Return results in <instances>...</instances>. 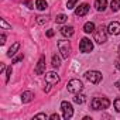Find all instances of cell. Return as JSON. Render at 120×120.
Masks as SVG:
<instances>
[{
  "mask_svg": "<svg viewBox=\"0 0 120 120\" xmlns=\"http://www.w3.org/2000/svg\"><path fill=\"white\" fill-rule=\"evenodd\" d=\"M110 106V100L107 98H93L90 102V107L93 110H105Z\"/></svg>",
  "mask_w": 120,
  "mask_h": 120,
  "instance_id": "obj_1",
  "label": "cell"
},
{
  "mask_svg": "<svg viewBox=\"0 0 120 120\" xmlns=\"http://www.w3.org/2000/svg\"><path fill=\"white\" fill-rule=\"evenodd\" d=\"M58 49L61 52V56L68 59V56L71 55V44L68 40H59L58 41Z\"/></svg>",
  "mask_w": 120,
  "mask_h": 120,
  "instance_id": "obj_2",
  "label": "cell"
},
{
  "mask_svg": "<svg viewBox=\"0 0 120 120\" xmlns=\"http://www.w3.org/2000/svg\"><path fill=\"white\" fill-rule=\"evenodd\" d=\"M67 89H68V92H69V93L76 95V93L82 92L83 85H82V82H81L79 79H71V81L68 82V85H67Z\"/></svg>",
  "mask_w": 120,
  "mask_h": 120,
  "instance_id": "obj_3",
  "label": "cell"
},
{
  "mask_svg": "<svg viewBox=\"0 0 120 120\" xmlns=\"http://www.w3.org/2000/svg\"><path fill=\"white\" fill-rule=\"evenodd\" d=\"M93 34H95V41L98 44H105L107 41V31H106V28L103 26H100L99 28H96L93 31Z\"/></svg>",
  "mask_w": 120,
  "mask_h": 120,
  "instance_id": "obj_4",
  "label": "cell"
},
{
  "mask_svg": "<svg viewBox=\"0 0 120 120\" xmlns=\"http://www.w3.org/2000/svg\"><path fill=\"white\" fill-rule=\"evenodd\" d=\"M61 110H62V116H64L65 120H68V119H71V117L74 116V107H72V105H71L69 102H67V100H64V102L61 103Z\"/></svg>",
  "mask_w": 120,
  "mask_h": 120,
  "instance_id": "obj_5",
  "label": "cell"
},
{
  "mask_svg": "<svg viewBox=\"0 0 120 120\" xmlns=\"http://www.w3.org/2000/svg\"><path fill=\"white\" fill-rule=\"evenodd\" d=\"M85 78H86L90 83L96 85V83H99V82L102 81V74H100L99 71H88V72L85 74Z\"/></svg>",
  "mask_w": 120,
  "mask_h": 120,
  "instance_id": "obj_6",
  "label": "cell"
},
{
  "mask_svg": "<svg viewBox=\"0 0 120 120\" xmlns=\"http://www.w3.org/2000/svg\"><path fill=\"white\" fill-rule=\"evenodd\" d=\"M79 49H81V52H83V54H88V52H92V49H93V42L89 40V38H82L81 40V42H79Z\"/></svg>",
  "mask_w": 120,
  "mask_h": 120,
  "instance_id": "obj_7",
  "label": "cell"
},
{
  "mask_svg": "<svg viewBox=\"0 0 120 120\" xmlns=\"http://www.w3.org/2000/svg\"><path fill=\"white\" fill-rule=\"evenodd\" d=\"M45 82L49 83V85H56V83L59 82V76H58V74L54 72V71L45 74Z\"/></svg>",
  "mask_w": 120,
  "mask_h": 120,
  "instance_id": "obj_8",
  "label": "cell"
},
{
  "mask_svg": "<svg viewBox=\"0 0 120 120\" xmlns=\"http://www.w3.org/2000/svg\"><path fill=\"white\" fill-rule=\"evenodd\" d=\"M107 33L112 34V35H119V34H120V23L112 21V23L107 26Z\"/></svg>",
  "mask_w": 120,
  "mask_h": 120,
  "instance_id": "obj_9",
  "label": "cell"
},
{
  "mask_svg": "<svg viewBox=\"0 0 120 120\" xmlns=\"http://www.w3.org/2000/svg\"><path fill=\"white\" fill-rule=\"evenodd\" d=\"M44 71H45V56L41 55L40 59H38V64H37V67H35V69H34V72H35L37 75H42Z\"/></svg>",
  "mask_w": 120,
  "mask_h": 120,
  "instance_id": "obj_10",
  "label": "cell"
},
{
  "mask_svg": "<svg viewBox=\"0 0 120 120\" xmlns=\"http://www.w3.org/2000/svg\"><path fill=\"white\" fill-rule=\"evenodd\" d=\"M88 11H89V4H88V3H82L81 6L76 7V10H75V16H78V17H83L85 14H88Z\"/></svg>",
  "mask_w": 120,
  "mask_h": 120,
  "instance_id": "obj_11",
  "label": "cell"
},
{
  "mask_svg": "<svg viewBox=\"0 0 120 120\" xmlns=\"http://www.w3.org/2000/svg\"><path fill=\"white\" fill-rule=\"evenodd\" d=\"M59 31H61V34H62L64 37H67V38H71V37L74 35V33H75V30H74L72 26H62Z\"/></svg>",
  "mask_w": 120,
  "mask_h": 120,
  "instance_id": "obj_12",
  "label": "cell"
},
{
  "mask_svg": "<svg viewBox=\"0 0 120 120\" xmlns=\"http://www.w3.org/2000/svg\"><path fill=\"white\" fill-rule=\"evenodd\" d=\"M33 99H34V93L31 90H26L21 93V102L23 103H30Z\"/></svg>",
  "mask_w": 120,
  "mask_h": 120,
  "instance_id": "obj_13",
  "label": "cell"
},
{
  "mask_svg": "<svg viewBox=\"0 0 120 120\" xmlns=\"http://www.w3.org/2000/svg\"><path fill=\"white\" fill-rule=\"evenodd\" d=\"M107 7V0H95V9L98 11H105Z\"/></svg>",
  "mask_w": 120,
  "mask_h": 120,
  "instance_id": "obj_14",
  "label": "cell"
},
{
  "mask_svg": "<svg viewBox=\"0 0 120 120\" xmlns=\"http://www.w3.org/2000/svg\"><path fill=\"white\" fill-rule=\"evenodd\" d=\"M20 49V42H14L10 48H9V51H7V56H14L16 54H17V51Z\"/></svg>",
  "mask_w": 120,
  "mask_h": 120,
  "instance_id": "obj_15",
  "label": "cell"
},
{
  "mask_svg": "<svg viewBox=\"0 0 120 120\" xmlns=\"http://www.w3.org/2000/svg\"><path fill=\"white\" fill-rule=\"evenodd\" d=\"M95 30H96V27H95V24H93L92 21L85 23V26H83V31H85L86 34H90V33H93Z\"/></svg>",
  "mask_w": 120,
  "mask_h": 120,
  "instance_id": "obj_16",
  "label": "cell"
},
{
  "mask_svg": "<svg viewBox=\"0 0 120 120\" xmlns=\"http://www.w3.org/2000/svg\"><path fill=\"white\" fill-rule=\"evenodd\" d=\"M85 100H86V96H85V95H82L81 92H79V93H76V95H75V98H74V102H75V103H78V105L85 103Z\"/></svg>",
  "mask_w": 120,
  "mask_h": 120,
  "instance_id": "obj_17",
  "label": "cell"
},
{
  "mask_svg": "<svg viewBox=\"0 0 120 120\" xmlns=\"http://www.w3.org/2000/svg\"><path fill=\"white\" fill-rule=\"evenodd\" d=\"M55 21H56V24H64L68 21V16L67 14H58L55 17Z\"/></svg>",
  "mask_w": 120,
  "mask_h": 120,
  "instance_id": "obj_18",
  "label": "cell"
},
{
  "mask_svg": "<svg viewBox=\"0 0 120 120\" xmlns=\"http://www.w3.org/2000/svg\"><path fill=\"white\" fill-rule=\"evenodd\" d=\"M47 2H45V0H37V2H35V7L38 9V10H45L47 9Z\"/></svg>",
  "mask_w": 120,
  "mask_h": 120,
  "instance_id": "obj_19",
  "label": "cell"
},
{
  "mask_svg": "<svg viewBox=\"0 0 120 120\" xmlns=\"http://www.w3.org/2000/svg\"><path fill=\"white\" fill-rule=\"evenodd\" d=\"M59 65H61V58H59L56 54L52 55V67L54 68H59Z\"/></svg>",
  "mask_w": 120,
  "mask_h": 120,
  "instance_id": "obj_20",
  "label": "cell"
},
{
  "mask_svg": "<svg viewBox=\"0 0 120 120\" xmlns=\"http://www.w3.org/2000/svg\"><path fill=\"white\" fill-rule=\"evenodd\" d=\"M110 9H112V11H117V10H120V0H112Z\"/></svg>",
  "mask_w": 120,
  "mask_h": 120,
  "instance_id": "obj_21",
  "label": "cell"
},
{
  "mask_svg": "<svg viewBox=\"0 0 120 120\" xmlns=\"http://www.w3.org/2000/svg\"><path fill=\"white\" fill-rule=\"evenodd\" d=\"M79 2V0H68V3H67V9H74L76 6V3Z\"/></svg>",
  "mask_w": 120,
  "mask_h": 120,
  "instance_id": "obj_22",
  "label": "cell"
},
{
  "mask_svg": "<svg viewBox=\"0 0 120 120\" xmlns=\"http://www.w3.org/2000/svg\"><path fill=\"white\" fill-rule=\"evenodd\" d=\"M23 58H24V55H23V54H20V55H17V56H14V58H13V61H11V62H13V64H19L20 61H23Z\"/></svg>",
  "mask_w": 120,
  "mask_h": 120,
  "instance_id": "obj_23",
  "label": "cell"
},
{
  "mask_svg": "<svg viewBox=\"0 0 120 120\" xmlns=\"http://www.w3.org/2000/svg\"><path fill=\"white\" fill-rule=\"evenodd\" d=\"M113 106H114V109L120 113V98H117V99L113 102Z\"/></svg>",
  "mask_w": 120,
  "mask_h": 120,
  "instance_id": "obj_24",
  "label": "cell"
},
{
  "mask_svg": "<svg viewBox=\"0 0 120 120\" xmlns=\"http://www.w3.org/2000/svg\"><path fill=\"white\" fill-rule=\"evenodd\" d=\"M11 72H13V69H11V67H9V68H7V71H6V82H9V81H10Z\"/></svg>",
  "mask_w": 120,
  "mask_h": 120,
  "instance_id": "obj_25",
  "label": "cell"
},
{
  "mask_svg": "<svg viewBox=\"0 0 120 120\" xmlns=\"http://www.w3.org/2000/svg\"><path fill=\"white\" fill-rule=\"evenodd\" d=\"M0 26H2V27H3L4 30H10V28H11V26H9V24H7V23H6V21L3 20V19L0 20Z\"/></svg>",
  "mask_w": 120,
  "mask_h": 120,
  "instance_id": "obj_26",
  "label": "cell"
},
{
  "mask_svg": "<svg viewBox=\"0 0 120 120\" xmlns=\"http://www.w3.org/2000/svg\"><path fill=\"white\" fill-rule=\"evenodd\" d=\"M34 119H44V120H45V119H47V114H45V113H38V114L34 116Z\"/></svg>",
  "mask_w": 120,
  "mask_h": 120,
  "instance_id": "obj_27",
  "label": "cell"
},
{
  "mask_svg": "<svg viewBox=\"0 0 120 120\" xmlns=\"http://www.w3.org/2000/svg\"><path fill=\"white\" fill-rule=\"evenodd\" d=\"M49 119H51V120H59V116H58L56 113H54V114L49 116Z\"/></svg>",
  "mask_w": 120,
  "mask_h": 120,
  "instance_id": "obj_28",
  "label": "cell"
},
{
  "mask_svg": "<svg viewBox=\"0 0 120 120\" xmlns=\"http://www.w3.org/2000/svg\"><path fill=\"white\" fill-rule=\"evenodd\" d=\"M54 34H55V33H54V30H48V31H47V37H49V38H51V37H54Z\"/></svg>",
  "mask_w": 120,
  "mask_h": 120,
  "instance_id": "obj_29",
  "label": "cell"
},
{
  "mask_svg": "<svg viewBox=\"0 0 120 120\" xmlns=\"http://www.w3.org/2000/svg\"><path fill=\"white\" fill-rule=\"evenodd\" d=\"M4 42H6V35H4V34H2V37H0V44L3 45Z\"/></svg>",
  "mask_w": 120,
  "mask_h": 120,
  "instance_id": "obj_30",
  "label": "cell"
},
{
  "mask_svg": "<svg viewBox=\"0 0 120 120\" xmlns=\"http://www.w3.org/2000/svg\"><path fill=\"white\" fill-rule=\"evenodd\" d=\"M116 68L120 71V58H117V59H116Z\"/></svg>",
  "mask_w": 120,
  "mask_h": 120,
  "instance_id": "obj_31",
  "label": "cell"
},
{
  "mask_svg": "<svg viewBox=\"0 0 120 120\" xmlns=\"http://www.w3.org/2000/svg\"><path fill=\"white\" fill-rule=\"evenodd\" d=\"M114 86H116V88H117V89H119V90H120V81H117V82H116V85H114Z\"/></svg>",
  "mask_w": 120,
  "mask_h": 120,
  "instance_id": "obj_32",
  "label": "cell"
},
{
  "mask_svg": "<svg viewBox=\"0 0 120 120\" xmlns=\"http://www.w3.org/2000/svg\"><path fill=\"white\" fill-rule=\"evenodd\" d=\"M27 6H28V9H33V3L31 2H27Z\"/></svg>",
  "mask_w": 120,
  "mask_h": 120,
  "instance_id": "obj_33",
  "label": "cell"
},
{
  "mask_svg": "<svg viewBox=\"0 0 120 120\" xmlns=\"http://www.w3.org/2000/svg\"><path fill=\"white\" fill-rule=\"evenodd\" d=\"M4 69H6V67L2 64V67H0V71H2V72H4Z\"/></svg>",
  "mask_w": 120,
  "mask_h": 120,
  "instance_id": "obj_34",
  "label": "cell"
},
{
  "mask_svg": "<svg viewBox=\"0 0 120 120\" xmlns=\"http://www.w3.org/2000/svg\"><path fill=\"white\" fill-rule=\"evenodd\" d=\"M119 54H120V45H119Z\"/></svg>",
  "mask_w": 120,
  "mask_h": 120,
  "instance_id": "obj_35",
  "label": "cell"
}]
</instances>
